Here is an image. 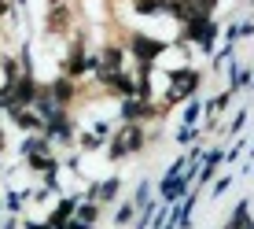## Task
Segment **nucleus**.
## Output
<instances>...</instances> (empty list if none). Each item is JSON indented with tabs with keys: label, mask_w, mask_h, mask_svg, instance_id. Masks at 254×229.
<instances>
[{
	"label": "nucleus",
	"mask_w": 254,
	"mask_h": 229,
	"mask_svg": "<svg viewBox=\"0 0 254 229\" xmlns=\"http://www.w3.org/2000/svg\"><path fill=\"white\" fill-rule=\"evenodd\" d=\"M136 144H140V129H136V126H126V133H122L118 144H115V155L122 159V155H126L129 148H136Z\"/></svg>",
	"instance_id": "nucleus-1"
},
{
	"label": "nucleus",
	"mask_w": 254,
	"mask_h": 229,
	"mask_svg": "<svg viewBox=\"0 0 254 229\" xmlns=\"http://www.w3.org/2000/svg\"><path fill=\"white\" fill-rule=\"evenodd\" d=\"M133 52H140V56H155V52H159V45H151V41H144V37H133Z\"/></svg>",
	"instance_id": "nucleus-2"
},
{
	"label": "nucleus",
	"mask_w": 254,
	"mask_h": 229,
	"mask_svg": "<svg viewBox=\"0 0 254 229\" xmlns=\"http://www.w3.org/2000/svg\"><path fill=\"white\" fill-rule=\"evenodd\" d=\"M63 26H66V7H56L48 19V30H63Z\"/></svg>",
	"instance_id": "nucleus-3"
},
{
	"label": "nucleus",
	"mask_w": 254,
	"mask_h": 229,
	"mask_svg": "<svg viewBox=\"0 0 254 229\" xmlns=\"http://www.w3.org/2000/svg\"><path fill=\"white\" fill-rule=\"evenodd\" d=\"M56 100H59V104L70 100V82H59V85H56Z\"/></svg>",
	"instance_id": "nucleus-4"
},
{
	"label": "nucleus",
	"mask_w": 254,
	"mask_h": 229,
	"mask_svg": "<svg viewBox=\"0 0 254 229\" xmlns=\"http://www.w3.org/2000/svg\"><path fill=\"white\" fill-rule=\"evenodd\" d=\"M7 4H11V0H0V15H4V11H7Z\"/></svg>",
	"instance_id": "nucleus-5"
}]
</instances>
